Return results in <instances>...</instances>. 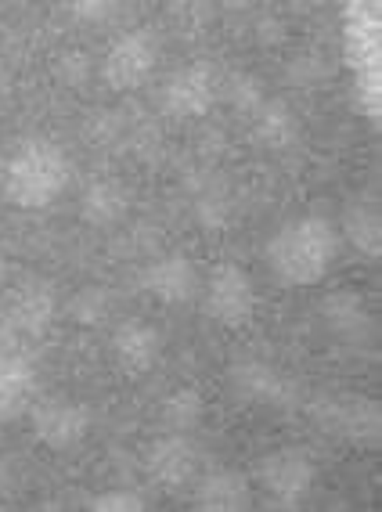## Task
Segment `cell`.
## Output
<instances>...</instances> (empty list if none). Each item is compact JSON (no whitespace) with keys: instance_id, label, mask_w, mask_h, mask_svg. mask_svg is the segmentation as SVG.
Instances as JSON below:
<instances>
[{"instance_id":"6da1fadb","label":"cell","mask_w":382,"mask_h":512,"mask_svg":"<svg viewBox=\"0 0 382 512\" xmlns=\"http://www.w3.org/2000/svg\"><path fill=\"white\" fill-rule=\"evenodd\" d=\"M73 181V159L51 138H19L0 159V195L15 210H47Z\"/></svg>"},{"instance_id":"7a4b0ae2","label":"cell","mask_w":382,"mask_h":512,"mask_svg":"<svg viewBox=\"0 0 382 512\" xmlns=\"http://www.w3.org/2000/svg\"><path fill=\"white\" fill-rule=\"evenodd\" d=\"M339 260V228L325 217H296L267 242V267L285 285H318Z\"/></svg>"},{"instance_id":"3957f363","label":"cell","mask_w":382,"mask_h":512,"mask_svg":"<svg viewBox=\"0 0 382 512\" xmlns=\"http://www.w3.org/2000/svg\"><path fill=\"white\" fill-rule=\"evenodd\" d=\"M199 293H202V307H206V318L224 325V329H246L249 321H253L256 285L246 267L217 264Z\"/></svg>"},{"instance_id":"277c9868","label":"cell","mask_w":382,"mask_h":512,"mask_svg":"<svg viewBox=\"0 0 382 512\" xmlns=\"http://www.w3.org/2000/svg\"><path fill=\"white\" fill-rule=\"evenodd\" d=\"M155 65H159V40L148 29H130L101 58V80L109 91H137L152 80Z\"/></svg>"},{"instance_id":"5b68a950","label":"cell","mask_w":382,"mask_h":512,"mask_svg":"<svg viewBox=\"0 0 382 512\" xmlns=\"http://www.w3.org/2000/svg\"><path fill=\"white\" fill-rule=\"evenodd\" d=\"M29 422L33 437L51 451H73L80 448L91 433V408L76 397H37L29 404Z\"/></svg>"},{"instance_id":"8992f818","label":"cell","mask_w":382,"mask_h":512,"mask_svg":"<svg viewBox=\"0 0 382 512\" xmlns=\"http://www.w3.org/2000/svg\"><path fill=\"white\" fill-rule=\"evenodd\" d=\"M220 98V76L213 65L191 62L173 69L159 87V105L173 119H202Z\"/></svg>"},{"instance_id":"52a82bcc","label":"cell","mask_w":382,"mask_h":512,"mask_svg":"<svg viewBox=\"0 0 382 512\" xmlns=\"http://www.w3.org/2000/svg\"><path fill=\"white\" fill-rule=\"evenodd\" d=\"M318 480V466L307 448H274L260 458V484L274 505L296 509Z\"/></svg>"},{"instance_id":"ba28073f","label":"cell","mask_w":382,"mask_h":512,"mask_svg":"<svg viewBox=\"0 0 382 512\" xmlns=\"http://www.w3.org/2000/svg\"><path fill=\"white\" fill-rule=\"evenodd\" d=\"M141 289H145L152 300L166 303V307H181L199 296V267L191 264V256L184 253H159L152 256L145 267H141Z\"/></svg>"},{"instance_id":"9c48e42d","label":"cell","mask_w":382,"mask_h":512,"mask_svg":"<svg viewBox=\"0 0 382 512\" xmlns=\"http://www.w3.org/2000/svg\"><path fill=\"white\" fill-rule=\"evenodd\" d=\"M145 473L166 491L188 487L199 476V448L191 444L188 433H163L152 440V448L145 455Z\"/></svg>"},{"instance_id":"30bf717a","label":"cell","mask_w":382,"mask_h":512,"mask_svg":"<svg viewBox=\"0 0 382 512\" xmlns=\"http://www.w3.org/2000/svg\"><path fill=\"white\" fill-rule=\"evenodd\" d=\"M163 357V332L155 329L145 318H127L119 321L112 332V361L119 365V372L127 375H145L159 365Z\"/></svg>"},{"instance_id":"8fae6325","label":"cell","mask_w":382,"mask_h":512,"mask_svg":"<svg viewBox=\"0 0 382 512\" xmlns=\"http://www.w3.org/2000/svg\"><path fill=\"white\" fill-rule=\"evenodd\" d=\"M228 383L246 404H260V408H289L296 397V383L289 375H282L274 365L264 361H242L228 372Z\"/></svg>"},{"instance_id":"7c38bea8","label":"cell","mask_w":382,"mask_h":512,"mask_svg":"<svg viewBox=\"0 0 382 512\" xmlns=\"http://www.w3.org/2000/svg\"><path fill=\"white\" fill-rule=\"evenodd\" d=\"M55 321V296L47 285H26L11 296L8 314H4V332L15 343H33L40 339Z\"/></svg>"},{"instance_id":"4fadbf2b","label":"cell","mask_w":382,"mask_h":512,"mask_svg":"<svg viewBox=\"0 0 382 512\" xmlns=\"http://www.w3.org/2000/svg\"><path fill=\"white\" fill-rule=\"evenodd\" d=\"M191 505L202 512H246L253 509V487L235 469H213L206 476H195Z\"/></svg>"},{"instance_id":"5bb4252c","label":"cell","mask_w":382,"mask_h":512,"mask_svg":"<svg viewBox=\"0 0 382 512\" xmlns=\"http://www.w3.org/2000/svg\"><path fill=\"white\" fill-rule=\"evenodd\" d=\"M37 401V368L15 350L0 354V422H11L29 412Z\"/></svg>"},{"instance_id":"9a60e30c","label":"cell","mask_w":382,"mask_h":512,"mask_svg":"<svg viewBox=\"0 0 382 512\" xmlns=\"http://www.w3.org/2000/svg\"><path fill=\"white\" fill-rule=\"evenodd\" d=\"M249 138L267 152H285L300 141V116L278 98H264L249 112Z\"/></svg>"},{"instance_id":"2e32d148","label":"cell","mask_w":382,"mask_h":512,"mask_svg":"<svg viewBox=\"0 0 382 512\" xmlns=\"http://www.w3.org/2000/svg\"><path fill=\"white\" fill-rule=\"evenodd\" d=\"M321 419L332 433L350 440H379V404L368 397H332L321 408Z\"/></svg>"},{"instance_id":"e0dca14e","label":"cell","mask_w":382,"mask_h":512,"mask_svg":"<svg viewBox=\"0 0 382 512\" xmlns=\"http://www.w3.org/2000/svg\"><path fill=\"white\" fill-rule=\"evenodd\" d=\"M339 235L350 242L361 256L368 260H379L382 256V213L379 202L357 199L343 210V220H339Z\"/></svg>"},{"instance_id":"ac0fdd59","label":"cell","mask_w":382,"mask_h":512,"mask_svg":"<svg viewBox=\"0 0 382 512\" xmlns=\"http://www.w3.org/2000/svg\"><path fill=\"white\" fill-rule=\"evenodd\" d=\"M130 213V192L119 181H94L80 199V217L91 228L109 231L123 224Z\"/></svg>"},{"instance_id":"d6986e66","label":"cell","mask_w":382,"mask_h":512,"mask_svg":"<svg viewBox=\"0 0 382 512\" xmlns=\"http://www.w3.org/2000/svg\"><path fill=\"white\" fill-rule=\"evenodd\" d=\"M321 318L339 339H357L364 332H372V314L357 293H332L321 303Z\"/></svg>"},{"instance_id":"ffe728a7","label":"cell","mask_w":382,"mask_h":512,"mask_svg":"<svg viewBox=\"0 0 382 512\" xmlns=\"http://www.w3.org/2000/svg\"><path fill=\"white\" fill-rule=\"evenodd\" d=\"M206 415V397L199 390H191V386H181V390H173V394L163 397L159 404V419L170 433H188L195 430Z\"/></svg>"},{"instance_id":"44dd1931","label":"cell","mask_w":382,"mask_h":512,"mask_svg":"<svg viewBox=\"0 0 382 512\" xmlns=\"http://www.w3.org/2000/svg\"><path fill=\"white\" fill-rule=\"evenodd\" d=\"M65 314H69L76 325H101V321L112 314V293L101 289V285H87V289H80V293L69 300Z\"/></svg>"},{"instance_id":"7402d4cb","label":"cell","mask_w":382,"mask_h":512,"mask_svg":"<svg viewBox=\"0 0 382 512\" xmlns=\"http://www.w3.org/2000/svg\"><path fill=\"white\" fill-rule=\"evenodd\" d=\"M51 73L62 87H83L87 76H91V58L83 51H62V55L51 62Z\"/></svg>"},{"instance_id":"603a6c76","label":"cell","mask_w":382,"mask_h":512,"mask_svg":"<svg viewBox=\"0 0 382 512\" xmlns=\"http://www.w3.org/2000/svg\"><path fill=\"white\" fill-rule=\"evenodd\" d=\"M94 512H141L145 509V498L134 491H105L98 498H91Z\"/></svg>"},{"instance_id":"cb8c5ba5","label":"cell","mask_w":382,"mask_h":512,"mask_svg":"<svg viewBox=\"0 0 382 512\" xmlns=\"http://www.w3.org/2000/svg\"><path fill=\"white\" fill-rule=\"evenodd\" d=\"M69 11H73V15H80V19H87V22H98L101 15H109L112 8H109V4H94V0H91V4H73Z\"/></svg>"},{"instance_id":"d4e9b609","label":"cell","mask_w":382,"mask_h":512,"mask_svg":"<svg viewBox=\"0 0 382 512\" xmlns=\"http://www.w3.org/2000/svg\"><path fill=\"white\" fill-rule=\"evenodd\" d=\"M11 98V69H8V62L0 58V105Z\"/></svg>"},{"instance_id":"484cf974","label":"cell","mask_w":382,"mask_h":512,"mask_svg":"<svg viewBox=\"0 0 382 512\" xmlns=\"http://www.w3.org/2000/svg\"><path fill=\"white\" fill-rule=\"evenodd\" d=\"M0 494H4V487H0Z\"/></svg>"}]
</instances>
